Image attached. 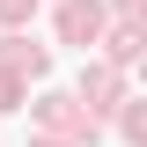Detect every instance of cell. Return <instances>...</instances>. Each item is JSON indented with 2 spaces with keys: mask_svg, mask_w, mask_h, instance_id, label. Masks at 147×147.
<instances>
[{
  "mask_svg": "<svg viewBox=\"0 0 147 147\" xmlns=\"http://www.w3.org/2000/svg\"><path fill=\"white\" fill-rule=\"evenodd\" d=\"M59 30H66L74 44H96V30H103V7H96V0H66V7H59Z\"/></svg>",
  "mask_w": 147,
  "mask_h": 147,
  "instance_id": "obj_1",
  "label": "cell"
},
{
  "mask_svg": "<svg viewBox=\"0 0 147 147\" xmlns=\"http://www.w3.org/2000/svg\"><path fill=\"white\" fill-rule=\"evenodd\" d=\"M30 7H37V0H0V22H22Z\"/></svg>",
  "mask_w": 147,
  "mask_h": 147,
  "instance_id": "obj_2",
  "label": "cell"
},
{
  "mask_svg": "<svg viewBox=\"0 0 147 147\" xmlns=\"http://www.w3.org/2000/svg\"><path fill=\"white\" fill-rule=\"evenodd\" d=\"M15 96H22V88H15V74H0V110H15Z\"/></svg>",
  "mask_w": 147,
  "mask_h": 147,
  "instance_id": "obj_3",
  "label": "cell"
},
{
  "mask_svg": "<svg viewBox=\"0 0 147 147\" xmlns=\"http://www.w3.org/2000/svg\"><path fill=\"white\" fill-rule=\"evenodd\" d=\"M118 7H125V15H132V7H140V0H118Z\"/></svg>",
  "mask_w": 147,
  "mask_h": 147,
  "instance_id": "obj_4",
  "label": "cell"
}]
</instances>
